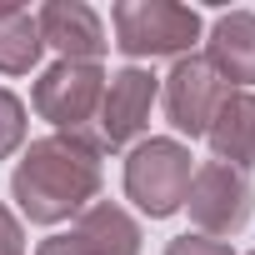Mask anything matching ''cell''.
I'll use <instances>...</instances> for the list:
<instances>
[{
    "label": "cell",
    "instance_id": "1",
    "mask_svg": "<svg viewBox=\"0 0 255 255\" xmlns=\"http://www.w3.org/2000/svg\"><path fill=\"white\" fill-rule=\"evenodd\" d=\"M100 150L90 135H40L25 145L20 165L10 170V200L30 225H65L100 195Z\"/></svg>",
    "mask_w": 255,
    "mask_h": 255
},
{
    "label": "cell",
    "instance_id": "2",
    "mask_svg": "<svg viewBox=\"0 0 255 255\" xmlns=\"http://www.w3.org/2000/svg\"><path fill=\"white\" fill-rule=\"evenodd\" d=\"M190 145H180L175 135H150L135 140L125 155V195L135 200L140 215L150 220H170L175 210H185V190H190Z\"/></svg>",
    "mask_w": 255,
    "mask_h": 255
},
{
    "label": "cell",
    "instance_id": "3",
    "mask_svg": "<svg viewBox=\"0 0 255 255\" xmlns=\"http://www.w3.org/2000/svg\"><path fill=\"white\" fill-rule=\"evenodd\" d=\"M115 45L130 60H180L200 40V15L175 0H120L110 10Z\"/></svg>",
    "mask_w": 255,
    "mask_h": 255
},
{
    "label": "cell",
    "instance_id": "4",
    "mask_svg": "<svg viewBox=\"0 0 255 255\" xmlns=\"http://www.w3.org/2000/svg\"><path fill=\"white\" fill-rule=\"evenodd\" d=\"M160 100V80L145 70V65H125V70H110L105 75V90H100V105H95V120H90V145L105 155V150H125L145 135L150 125V105Z\"/></svg>",
    "mask_w": 255,
    "mask_h": 255
},
{
    "label": "cell",
    "instance_id": "5",
    "mask_svg": "<svg viewBox=\"0 0 255 255\" xmlns=\"http://www.w3.org/2000/svg\"><path fill=\"white\" fill-rule=\"evenodd\" d=\"M185 210L195 220V235H210V240H230L250 225L255 215V185L245 170L235 165H220V160H205L195 165L190 175V190H185Z\"/></svg>",
    "mask_w": 255,
    "mask_h": 255
},
{
    "label": "cell",
    "instance_id": "6",
    "mask_svg": "<svg viewBox=\"0 0 255 255\" xmlns=\"http://www.w3.org/2000/svg\"><path fill=\"white\" fill-rule=\"evenodd\" d=\"M100 90H105V70H100V65L55 60L50 70H40V80H35V90H30V105H35L40 120L55 125V130L80 135V130H90V120H95Z\"/></svg>",
    "mask_w": 255,
    "mask_h": 255
},
{
    "label": "cell",
    "instance_id": "7",
    "mask_svg": "<svg viewBox=\"0 0 255 255\" xmlns=\"http://www.w3.org/2000/svg\"><path fill=\"white\" fill-rule=\"evenodd\" d=\"M225 90H230V85L210 70L205 55H180V60L170 65V75L160 80V105H165L170 130L200 140V135L210 130V120H215Z\"/></svg>",
    "mask_w": 255,
    "mask_h": 255
},
{
    "label": "cell",
    "instance_id": "8",
    "mask_svg": "<svg viewBox=\"0 0 255 255\" xmlns=\"http://www.w3.org/2000/svg\"><path fill=\"white\" fill-rule=\"evenodd\" d=\"M35 255H140V225L125 205L95 200L70 220V230L40 240Z\"/></svg>",
    "mask_w": 255,
    "mask_h": 255
},
{
    "label": "cell",
    "instance_id": "9",
    "mask_svg": "<svg viewBox=\"0 0 255 255\" xmlns=\"http://www.w3.org/2000/svg\"><path fill=\"white\" fill-rule=\"evenodd\" d=\"M35 25H40V40H45L60 60L100 65V55H105V45H110L100 15L85 5V0H50V5H40Z\"/></svg>",
    "mask_w": 255,
    "mask_h": 255
},
{
    "label": "cell",
    "instance_id": "10",
    "mask_svg": "<svg viewBox=\"0 0 255 255\" xmlns=\"http://www.w3.org/2000/svg\"><path fill=\"white\" fill-rule=\"evenodd\" d=\"M205 60L230 90L255 85V10H225L205 35Z\"/></svg>",
    "mask_w": 255,
    "mask_h": 255
},
{
    "label": "cell",
    "instance_id": "11",
    "mask_svg": "<svg viewBox=\"0 0 255 255\" xmlns=\"http://www.w3.org/2000/svg\"><path fill=\"white\" fill-rule=\"evenodd\" d=\"M205 140L220 165H235L245 175L255 170V90H225Z\"/></svg>",
    "mask_w": 255,
    "mask_h": 255
},
{
    "label": "cell",
    "instance_id": "12",
    "mask_svg": "<svg viewBox=\"0 0 255 255\" xmlns=\"http://www.w3.org/2000/svg\"><path fill=\"white\" fill-rule=\"evenodd\" d=\"M40 25L20 0H0V75H30L40 65Z\"/></svg>",
    "mask_w": 255,
    "mask_h": 255
},
{
    "label": "cell",
    "instance_id": "13",
    "mask_svg": "<svg viewBox=\"0 0 255 255\" xmlns=\"http://www.w3.org/2000/svg\"><path fill=\"white\" fill-rule=\"evenodd\" d=\"M25 130H30V120H25V100L15 90L0 85V160H10L20 145H25Z\"/></svg>",
    "mask_w": 255,
    "mask_h": 255
},
{
    "label": "cell",
    "instance_id": "14",
    "mask_svg": "<svg viewBox=\"0 0 255 255\" xmlns=\"http://www.w3.org/2000/svg\"><path fill=\"white\" fill-rule=\"evenodd\" d=\"M165 255H235L225 240H210V235H175L170 245H165Z\"/></svg>",
    "mask_w": 255,
    "mask_h": 255
},
{
    "label": "cell",
    "instance_id": "15",
    "mask_svg": "<svg viewBox=\"0 0 255 255\" xmlns=\"http://www.w3.org/2000/svg\"><path fill=\"white\" fill-rule=\"evenodd\" d=\"M0 255H25V225L10 205H0Z\"/></svg>",
    "mask_w": 255,
    "mask_h": 255
},
{
    "label": "cell",
    "instance_id": "16",
    "mask_svg": "<svg viewBox=\"0 0 255 255\" xmlns=\"http://www.w3.org/2000/svg\"><path fill=\"white\" fill-rule=\"evenodd\" d=\"M250 255H255V250H250Z\"/></svg>",
    "mask_w": 255,
    "mask_h": 255
}]
</instances>
